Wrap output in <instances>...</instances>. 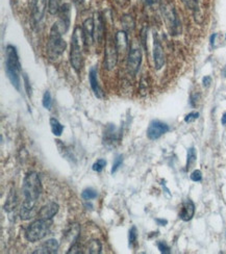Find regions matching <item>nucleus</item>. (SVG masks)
Wrapping results in <instances>:
<instances>
[{
  "label": "nucleus",
  "instance_id": "obj_33",
  "mask_svg": "<svg viewBox=\"0 0 226 254\" xmlns=\"http://www.w3.org/2000/svg\"><path fill=\"white\" fill-rule=\"evenodd\" d=\"M157 248H158L159 251H161V253H164V254H168V253L171 252L170 247H169L165 242H158L157 243Z\"/></svg>",
  "mask_w": 226,
  "mask_h": 254
},
{
  "label": "nucleus",
  "instance_id": "obj_3",
  "mask_svg": "<svg viewBox=\"0 0 226 254\" xmlns=\"http://www.w3.org/2000/svg\"><path fill=\"white\" fill-rule=\"evenodd\" d=\"M62 31L58 23H54L50 30L49 39L47 42V55L50 60H58L66 50V42L62 37Z\"/></svg>",
  "mask_w": 226,
  "mask_h": 254
},
{
  "label": "nucleus",
  "instance_id": "obj_31",
  "mask_svg": "<svg viewBox=\"0 0 226 254\" xmlns=\"http://www.w3.org/2000/svg\"><path fill=\"white\" fill-rule=\"evenodd\" d=\"M182 1L184 2V4H185L188 8L192 9V11H194V12L198 11V8H199L198 0H182Z\"/></svg>",
  "mask_w": 226,
  "mask_h": 254
},
{
  "label": "nucleus",
  "instance_id": "obj_39",
  "mask_svg": "<svg viewBox=\"0 0 226 254\" xmlns=\"http://www.w3.org/2000/svg\"><path fill=\"white\" fill-rule=\"evenodd\" d=\"M155 221L158 223V225H162V226H165V225L168 223L167 220H163V219H156Z\"/></svg>",
  "mask_w": 226,
  "mask_h": 254
},
{
  "label": "nucleus",
  "instance_id": "obj_25",
  "mask_svg": "<svg viewBox=\"0 0 226 254\" xmlns=\"http://www.w3.org/2000/svg\"><path fill=\"white\" fill-rule=\"evenodd\" d=\"M97 196H98L97 192L94 189H92V187H89V189L83 190L82 193H81V198L83 200H86V201H91V200L96 199Z\"/></svg>",
  "mask_w": 226,
  "mask_h": 254
},
{
  "label": "nucleus",
  "instance_id": "obj_41",
  "mask_svg": "<svg viewBox=\"0 0 226 254\" xmlns=\"http://www.w3.org/2000/svg\"><path fill=\"white\" fill-rule=\"evenodd\" d=\"M221 123L223 125H226V112L222 116V119H221Z\"/></svg>",
  "mask_w": 226,
  "mask_h": 254
},
{
  "label": "nucleus",
  "instance_id": "obj_9",
  "mask_svg": "<svg viewBox=\"0 0 226 254\" xmlns=\"http://www.w3.org/2000/svg\"><path fill=\"white\" fill-rule=\"evenodd\" d=\"M81 31L84 46L90 47L94 43V36H95V23L93 18H88L83 21Z\"/></svg>",
  "mask_w": 226,
  "mask_h": 254
},
{
  "label": "nucleus",
  "instance_id": "obj_23",
  "mask_svg": "<svg viewBox=\"0 0 226 254\" xmlns=\"http://www.w3.org/2000/svg\"><path fill=\"white\" fill-rule=\"evenodd\" d=\"M121 22H122V25H123V28H124L125 32L126 31H133L135 28L134 19L131 18V16H129V15H124L123 17H122Z\"/></svg>",
  "mask_w": 226,
  "mask_h": 254
},
{
  "label": "nucleus",
  "instance_id": "obj_6",
  "mask_svg": "<svg viewBox=\"0 0 226 254\" xmlns=\"http://www.w3.org/2000/svg\"><path fill=\"white\" fill-rule=\"evenodd\" d=\"M162 15L169 33L173 36L180 35L182 32V24L176 9L171 2L166 1L162 4Z\"/></svg>",
  "mask_w": 226,
  "mask_h": 254
},
{
  "label": "nucleus",
  "instance_id": "obj_12",
  "mask_svg": "<svg viewBox=\"0 0 226 254\" xmlns=\"http://www.w3.org/2000/svg\"><path fill=\"white\" fill-rule=\"evenodd\" d=\"M153 62L156 70L162 69L163 66L165 65L164 48L156 35H154V43H153Z\"/></svg>",
  "mask_w": 226,
  "mask_h": 254
},
{
  "label": "nucleus",
  "instance_id": "obj_8",
  "mask_svg": "<svg viewBox=\"0 0 226 254\" xmlns=\"http://www.w3.org/2000/svg\"><path fill=\"white\" fill-rule=\"evenodd\" d=\"M142 63V52L139 48H131L127 56V71L131 76H136Z\"/></svg>",
  "mask_w": 226,
  "mask_h": 254
},
{
  "label": "nucleus",
  "instance_id": "obj_16",
  "mask_svg": "<svg viewBox=\"0 0 226 254\" xmlns=\"http://www.w3.org/2000/svg\"><path fill=\"white\" fill-rule=\"evenodd\" d=\"M97 67H92L90 72H89V80H90V84L91 88L95 94L97 98H103L105 97V93H103V90L101 89L100 84L98 82V78H97Z\"/></svg>",
  "mask_w": 226,
  "mask_h": 254
},
{
  "label": "nucleus",
  "instance_id": "obj_5",
  "mask_svg": "<svg viewBox=\"0 0 226 254\" xmlns=\"http://www.w3.org/2000/svg\"><path fill=\"white\" fill-rule=\"evenodd\" d=\"M51 226V220L38 219L30 224V226L26 228L25 238L28 242L36 243L44 239L49 232Z\"/></svg>",
  "mask_w": 226,
  "mask_h": 254
},
{
  "label": "nucleus",
  "instance_id": "obj_29",
  "mask_svg": "<svg viewBox=\"0 0 226 254\" xmlns=\"http://www.w3.org/2000/svg\"><path fill=\"white\" fill-rule=\"evenodd\" d=\"M122 164H123V155L119 154L114 159V163H113V167H112V170H111L112 174L116 173L119 170V168L122 166Z\"/></svg>",
  "mask_w": 226,
  "mask_h": 254
},
{
  "label": "nucleus",
  "instance_id": "obj_4",
  "mask_svg": "<svg viewBox=\"0 0 226 254\" xmlns=\"http://www.w3.org/2000/svg\"><path fill=\"white\" fill-rule=\"evenodd\" d=\"M82 31L79 26L74 28L73 35L71 37V49H70V64L72 68L79 72L82 66V51H81Z\"/></svg>",
  "mask_w": 226,
  "mask_h": 254
},
{
  "label": "nucleus",
  "instance_id": "obj_19",
  "mask_svg": "<svg viewBox=\"0 0 226 254\" xmlns=\"http://www.w3.org/2000/svg\"><path fill=\"white\" fill-rule=\"evenodd\" d=\"M115 44L118 53H124L128 48V36L125 31H120L115 36Z\"/></svg>",
  "mask_w": 226,
  "mask_h": 254
},
{
  "label": "nucleus",
  "instance_id": "obj_11",
  "mask_svg": "<svg viewBox=\"0 0 226 254\" xmlns=\"http://www.w3.org/2000/svg\"><path fill=\"white\" fill-rule=\"evenodd\" d=\"M58 14H59V21L56 23L59 24L63 34L67 33L70 27V17H71L70 5L68 3L63 4Z\"/></svg>",
  "mask_w": 226,
  "mask_h": 254
},
{
  "label": "nucleus",
  "instance_id": "obj_20",
  "mask_svg": "<svg viewBox=\"0 0 226 254\" xmlns=\"http://www.w3.org/2000/svg\"><path fill=\"white\" fill-rule=\"evenodd\" d=\"M18 204V198H17V195L15 193V190L11 191V193H9L8 197H7V200L5 201V204H4V211L9 213L12 212L16 209V206Z\"/></svg>",
  "mask_w": 226,
  "mask_h": 254
},
{
  "label": "nucleus",
  "instance_id": "obj_10",
  "mask_svg": "<svg viewBox=\"0 0 226 254\" xmlns=\"http://www.w3.org/2000/svg\"><path fill=\"white\" fill-rule=\"evenodd\" d=\"M168 131H169V126L166 123L158 120H154L148 126L147 137L149 140L154 141L164 136L166 133H168Z\"/></svg>",
  "mask_w": 226,
  "mask_h": 254
},
{
  "label": "nucleus",
  "instance_id": "obj_34",
  "mask_svg": "<svg viewBox=\"0 0 226 254\" xmlns=\"http://www.w3.org/2000/svg\"><path fill=\"white\" fill-rule=\"evenodd\" d=\"M198 118H199V114H198V112L193 111V112H190L189 115L186 116L185 121L187 122V123H192V122H194L195 120H197Z\"/></svg>",
  "mask_w": 226,
  "mask_h": 254
},
{
  "label": "nucleus",
  "instance_id": "obj_7",
  "mask_svg": "<svg viewBox=\"0 0 226 254\" xmlns=\"http://www.w3.org/2000/svg\"><path fill=\"white\" fill-rule=\"evenodd\" d=\"M118 61V50L116 48L115 40L112 39L108 40L106 51H105V68L107 70H113L117 65Z\"/></svg>",
  "mask_w": 226,
  "mask_h": 254
},
{
  "label": "nucleus",
  "instance_id": "obj_38",
  "mask_svg": "<svg viewBox=\"0 0 226 254\" xmlns=\"http://www.w3.org/2000/svg\"><path fill=\"white\" fill-rule=\"evenodd\" d=\"M73 3L76 6H80L84 3V0H73Z\"/></svg>",
  "mask_w": 226,
  "mask_h": 254
},
{
  "label": "nucleus",
  "instance_id": "obj_28",
  "mask_svg": "<svg viewBox=\"0 0 226 254\" xmlns=\"http://www.w3.org/2000/svg\"><path fill=\"white\" fill-rule=\"evenodd\" d=\"M43 107L47 109H51L52 108V98H51V94L49 91H46L44 93L43 96Z\"/></svg>",
  "mask_w": 226,
  "mask_h": 254
},
{
  "label": "nucleus",
  "instance_id": "obj_2",
  "mask_svg": "<svg viewBox=\"0 0 226 254\" xmlns=\"http://www.w3.org/2000/svg\"><path fill=\"white\" fill-rule=\"evenodd\" d=\"M5 73L13 86L17 90H20L21 64L16 47L13 45H7L5 48Z\"/></svg>",
  "mask_w": 226,
  "mask_h": 254
},
{
  "label": "nucleus",
  "instance_id": "obj_24",
  "mask_svg": "<svg viewBox=\"0 0 226 254\" xmlns=\"http://www.w3.org/2000/svg\"><path fill=\"white\" fill-rule=\"evenodd\" d=\"M62 0H48V12L50 15H56L62 6Z\"/></svg>",
  "mask_w": 226,
  "mask_h": 254
},
{
  "label": "nucleus",
  "instance_id": "obj_27",
  "mask_svg": "<svg viewBox=\"0 0 226 254\" xmlns=\"http://www.w3.org/2000/svg\"><path fill=\"white\" fill-rule=\"evenodd\" d=\"M96 36H97V41L99 43L102 42L103 36H105V26H103V21L102 18L99 17L98 22H97V31H96Z\"/></svg>",
  "mask_w": 226,
  "mask_h": 254
},
{
  "label": "nucleus",
  "instance_id": "obj_43",
  "mask_svg": "<svg viewBox=\"0 0 226 254\" xmlns=\"http://www.w3.org/2000/svg\"><path fill=\"white\" fill-rule=\"evenodd\" d=\"M225 238H226V234H225Z\"/></svg>",
  "mask_w": 226,
  "mask_h": 254
},
{
  "label": "nucleus",
  "instance_id": "obj_42",
  "mask_svg": "<svg viewBox=\"0 0 226 254\" xmlns=\"http://www.w3.org/2000/svg\"><path fill=\"white\" fill-rule=\"evenodd\" d=\"M116 1H117V2H121V3H122V2H124V1H125V2H127L128 0H116Z\"/></svg>",
  "mask_w": 226,
  "mask_h": 254
},
{
  "label": "nucleus",
  "instance_id": "obj_21",
  "mask_svg": "<svg viewBox=\"0 0 226 254\" xmlns=\"http://www.w3.org/2000/svg\"><path fill=\"white\" fill-rule=\"evenodd\" d=\"M50 126H51V131L52 134L56 137H60L64 130V126L60 123V121L55 118L50 119Z\"/></svg>",
  "mask_w": 226,
  "mask_h": 254
},
{
  "label": "nucleus",
  "instance_id": "obj_13",
  "mask_svg": "<svg viewBox=\"0 0 226 254\" xmlns=\"http://www.w3.org/2000/svg\"><path fill=\"white\" fill-rule=\"evenodd\" d=\"M47 0H33L32 1V16L34 23L39 24L45 15Z\"/></svg>",
  "mask_w": 226,
  "mask_h": 254
},
{
  "label": "nucleus",
  "instance_id": "obj_35",
  "mask_svg": "<svg viewBox=\"0 0 226 254\" xmlns=\"http://www.w3.org/2000/svg\"><path fill=\"white\" fill-rule=\"evenodd\" d=\"M23 79H24V86H25V89H26V93L27 95L32 97V87H31V82H30V79H28V76L26 74H23Z\"/></svg>",
  "mask_w": 226,
  "mask_h": 254
},
{
  "label": "nucleus",
  "instance_id": "obj_32",
  "mask_svg": "<svg viewBox=\"0 0 226 254\" xmlns=\"http://www.w3.org/2000/svg\"><path fill=\"white\" fill-rule=\"evenodd\" d=\"M106 166H107L106 159L99 158V159H97V162L94 163V165H93V170L95 171V172H101V171L103 170V169H105Z\"/></svg>",
  "mask_w": 226,
  "mask_h": 254
},
{
  "label": "nucleus",
  "instance_id": "obj_30",
  "mask_svg": "<svg viewBox=\"0 0 226 254\" xmlns=\"http://www.w3.org/2000/svg\"><path fill=\"white\" fill-rule=\"evenodd\" d=\"M137 239H138V231H137V227L133 226L129 230V234H128V242H129V246L133 247L135 244L137 243Z\"/></svg>",
  "mask_w": 226,
  "mask_h": 254
},
{
  "label": "nucleus",
  "instance_id": "obj_37",
  "mask_svg": "<svg viewBox=\"0 0 226 254\" xmlns=\"http://www.w3.org/2000/svg\"><path fill=\"white\" fill-rule=\"evenodd\" d=\"M203 82V86L204 87H210V84L212 83V77L211 76H205L202 80Z\"/></svg>",
  "mask_w": 226,
  "mask_h": 254
},
{
  "label": "nucleus",
  "instance_id": "obj_17",
  "mask_svg": "<svg viewBox=\"0 0 226 254\" xmlns=\"http://www.w3.org/2000/svg\"><path fill=\"white\" fill-rule=\"evenodd\" d=\"M58 212H59V204L55 202H49L43 206L38 215H39L40 219L51 220L54 216L58 214Z\"/></svg>",
  "mask_w": 226,
  "mask_h": 254
},
{
  "label": "nucleus",
  "instance_id": "obj_15",
  "mask_svg": "<svg viewBox=\"0 0 226 254\" xmlns=\"http://www.w3.org/2000/svg\"><path fill=\"white\" fill-rule=\"evenodd\" d=\"M60 247L59 242L54 240V239H50L47 240L46 242H44L43 244H41V246L39 248H37V250H35L33 253L34 254H54L58 252Z\"/></svg>",
  "mask_w": 226,
  "mask_h": 254
},
{
  "label": "nucleus",
  "instance_id": "obj_40",
  "mask_svg": "<svg viewBox=\"0 0 226 254\" xmlns=\"http://www.w3.org/2000/svg\"><path fill=\"white\" fill-rule=\"evenodd\" d=\"M143 2H144L146 5H152L153 3L156 2V0H143Z\"/></svg>",
  "mask_w": 226,
  "mask_h": 254
},
{
  "label": "nucleus",
  "instance_id": "obj_22",
  "mask_svg": "<svg viewBox=\"0 0 226 254\" xmlns=\"http://www.w3.org/2000/svg\"><path fill=\"white\" fill-rule=\"evenodd\" d=\"M102 246L98 240H91L88 243V250L91 254H99L101 253Z\"/></svg>",
  "mask_w": 226,
  "mask_h": 254
},
{
  "label": "nucleus",
  "instance_id": "obj_26",
  "mask_svg": "<svg viewBox=\"0 0 226 254\" xmlns=\"http://www.w3.org/2000/svg\"><path fill=\"white\" fill-rule=\"evenodd\" d=\"M196 158H197V154H196V150L194 147L190 148L188 150V158H187V170H189L190 168H192V166L196 163Z\"/></svg>",
  "mask_w": 226,
  "mask_h": 254
},
{
  "label": "nucleus",
  "instance_id": "obj_36",
  "mask_svg": "<svg viewBox=\"0 0 226 254\" xmlns=\"http://www.w3.org/2000/svg\"><path fill=\"white\" fill-rule=\"evenodd\" d=\"M191 180L193 181H196V182L201 181V180H202V173H201V171L200 170L193 171L192 174H191Z\"/></svg>",
  "mask_w": 226,
  "mask_h": 254
},
{
  "label": "nucleus",
  "instance_id": "obj_1",
  "mask_svg": "<svg viewBox=\"0 0 226 254\" xmlns=\"http://www.w3.org/2000/svg\"><path fill=\"white\" fill-rule=\"evenodd\" d=\"M24 201L20 210V218L23 221L33 219L37 214V201L42 194V183L36 172L27 173L22 185Z\"/></svg>",
  "mask_w": 226,
  "mask_h": 254
},
{
  "label": "nucleus",
  "instance_id": "obj_18",
  "mask_svg": "<svg viewBox=\"0 0 226 254\" xmlns=\"http://www.w3.org/2000/svg\"><path fill=\"white\" fill-rule=\"evenodd\" d=\"M195 214V205L193 203L192 200L187 199L183 202V206H182V212L180 214V218L185 221L188 222L192 220V218L194 217Z\"/></svg>",
  "mask_w": 226,
  "mask_h": 254
},
{
  "label": "nucleus",
  "instance_id": "obj_14",
  "mask_svg": "<svg viewBox=\"0 0 226 254\" xmlns=\"http://www.w3.org/2000/svg\"><path fill=\"white\" fill-rule=\"evenodd\" d=\"M121 140V134L120 131L117 130L115 125L109 124L106 128L105 135H103V142L107 145H114L115 143H118Z\"/></svg>",
  "mask_w": 226,
  "mask_h": 254
}]
</instances>
